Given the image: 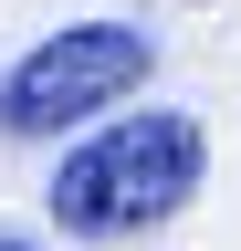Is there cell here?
<instances>
[{
  "mask_svg": "<svg viewBox=\"0 0 241 251\" xmlns=\"http://www.w3.org/2000/svg\"><path fill=\"white\" fill-rule=\"evenodd\" d=\"M0 251H42V241H21V230H0Z\"/></svg>",
  "mask_w": 241,
  "mask_h": 251,
  "instance_id": "cell-3",
  "label": "cell"
},
{
  "mask_svg": "<svg viewBox=\"0 0 241 251\" xmlns=\"http://www.w3.org/2000/svg\"><path fill=\"white\" fill-rule=\"evenodd\" d=\"M147 74H158V42H147L136 21H74V31H42V42L0 74V136H63V126L126 105Z\"/></svg>",
  "mask_w": 241,
  "mask_h": 251,
  "instance_id": "cell-2",
  "label": "cell"
},
{
  "mask_svg": "<svg viewBox=\"0 0 241 251\" xmlns=\"http://www.w3.org/2000/svg\"><path fill=\"white\" fill-rule=\"evenodd\" d=\"M199 178H210V136H199V115L147 105V115L95 126V136L53 168L42 209H53V230H63V241H136V230H158V220L189 209Z\"/></svg>",
  "mask_w": 241,
  "mask_h": 251,
  "instance_id": "cell-1",
  "label": "cell"
}]
</instances>
